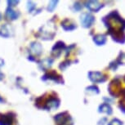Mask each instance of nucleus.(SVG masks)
I'll list each match as a JSON object with an SVG mask.
<instances>
[{
	"instance_id": "obj_17",
	"label": "nucleus",
	"mask_w": 125,
	"mask_h": 125,
	"mask_svg": "<svg viewBox=\"0 0 125 125\" xmlns=\"http://www.w3.org/2000/svg\"><path fill=\"white\" fill-rule=\"evenodd\" d=\"M56 3H57V1H51L50 3H49V5L48 7V10L49 11H52L54 9L56 8Z\"/></svg>"
},
{
	"instance_id": "obj_22",
	"label": "nucleus",
	"mask_w": 125,
	"mask_h": 125,
	"mask_svg": "<svg viewBox=\"0 0 125 125\" xmlns=\"http://www.w3.org/2000/svg\"><path fill=\"white\" fill-rule=\"evenodd\" d=\"M19 3V1H8V3L9 4V6H15Z\"/></svg>"
},
{
	"instance_id": "obj_25",
	"label": "nucleus",
	"mask_w": 125,
	"mask_h": 125,
	"mask_svg": "<svg viewBox=\"0 0 125 125\" xmlns=\"http://www.w3.org/2000/svg\"><path fill=\"white\" fill-rule=\"evenodd\" d=\"M3 98H1V97H0V102H3Z\"/></svg>"
},
{
	"instance_id": "obj_14",
	"label": "nucleus",
	"mask_w": 125,
	"mask_h": 125,
	"mask_svg": "<svg viewBox=\"0 0 125 125\" xmlns=\"http://www.w3.org/2000/svg\"><path fill=\"white\" fill-rule=\"evenodd\" d=\"M31 50L35 55H40L42 52V46L39 43H31Z\"/></svg>"
},
{
	"instance_id": "obj_5",
	"label": "nucleus",
	"mask_w": 125,
	"mask_h": 125,
	"mask_svg": "<svg viewBox=\"0 0 125 125\" xmlns=\"http://www.w3.org/2000/svg\"><path fill=\"white\" fill-rule=\"evenodd\" d=\"M85 7L92 11L97 12L99 10H101L103 8V5L97 1H89L85 3Z\"/></svg>"
},
{
	"instance_id": "obj_3",
	"label": "nucleus",
	"mask_w": 125,
	"mask_h": 125,
	"mask_svg": "<svg viewBox=\"0 0 125 125\" xmlns=\"http://www.w3.org/2000/svg\"><path fill=\"white\" fill-rule=\"evenodd\" d=\"M109 92L112 96H115L121 94V91H120V81L118 79H114L110 83L109 86Z\"/></svg>"
},
{
	"instance_id": "obj_11",
	"label": "nucleus",
	"mask_w": 125,
	"mask_h": 125,
	"mask_svg": "<svg viewBox=\"0 0 125 125\" xmlns=\"http://www.w3.org/2000/svg\"><path fill=\"white\" fill-rule=\"evenodd\" d=\"M93 41L98 46L104 45L105 43V42H106V37L103 34H97L96 36H94Z\"/></svg>"
},
{
	"instance_id": "obj_13",
	"label": "nucleus",
	"mask_w": 125,
	"mask_h": 125,
	"mask_svg": "<svg viewBox=\"0 0 125 125\" xmlns=\"http://www.w3.org/2000/svg\"><path fill=\"white\" fill-rule=\"evenodd\" d=\"M98 111L100 113H106L108 115H111L112 114V108L110 107V105H108L107 103H104L99 106Z\"/></svg>"
},
{
	"instance_id": "obj_20",
	"label": "nucleus",
	"mask_w": 125,
	"mask_h": 125,
	"mask_svg": "<svg viewBox=\"0 0 125 125\" xmlns=\"http://www.w3.org/2000/svg\"><path fill=\"white\" fill-rule=\"evenodd\" d=\"M70 61H65V62H63V63H61V65H60V69L61 70H65V68H66L68 65H70Z\"/></svg>"
},
{
	"instance_id": "obj_7",
	"label": "nucleus",
	"mask_w": 125,
	"mask_h": 125,
	"mask_svg": "<svg viewBox=\"0 0 125 125\" xmlns=\"http://www.w3.org/2000/svg\"><path fill=\"white\" fill-rule=\"evenodd\" d=\"M43 80H47V79H51V80H53L56 83H61L62 82V79L60 75H58L55 71H52L50 73H48L46 74L43 77Z\"/></svg>"
},
{
	"instance_id": "obj_6",
	"label": "nucleus",
	"mask_w": 125,
	"mask_h": 125,
	"mask_svg": "<svg viewBox=\"0 0 125 125\" xmlns=\"http://www.w3.org/2000/svg\"><path fill=\"white\" fill-rule=\"evenodd\" d=\"M59 105H60V101H59L56 97H52L49 99L48 101H47L44 108H45V109H48V110L57 109L59 107Z\"/></svg>"
},
{
	"instance_id": "obj_10",
	"label": "nucleus",
	"mask_w": 125,
	"mask_h": 125,
	"mask_svg": "<svg viewBox=\"0 0 125 125\" xmlns=\"http://www.w3.org/2000/svg\"><path fill=\"white\" fill-rule=\"evenodd\" d=\"M61 26L63 27V29L65 30H69V31L76 29V25H75V24H74L71 21L68 20V19L65 20L64 21L61 23Z\"/></svg>"
},
{
	"instance_id": "obj_21",
	"label": "nucleus",
	"mask_w": 125,
	"mask_h": 125,
	"mask_svg": "<svg viewBox=\"0 0 125 125\" xmlns=\"http://www.w3.org/2000/svg\"><path fill=\"white\" fill-rule=\"evenodd\" d=\"M34 8H35V5L32 3V2H28V10H29L30 12L34 10Z\"/></svg>"
},
{
	"instance_id": "obj_15",
	"label": "nucleus",
	"mask_w": 125,
	"mask_h": 125,
	"mask_svg": "<svg viewBox=\"0 0 125 125\" xmlns=\"http://www.w3.org/2000/svg\"><path fill=\"white\" fill-rule=\"evenodd\" d=\"M62 48H65V43L62 42H58L52 48V53L59 52V54H61V51L62 50Z\"/></svg>"
},
{
	"instance_id": "obj_24",
	"label": "nucleus",
	"mask_w": 125,
	"mask_h": 125,
	"mask_svg": "<svg viewBox=\"0 0 125 125\" xmlns=\"http://www.w3.org/2000/svg\"><path fill=\"white\" fill-rule=\"evenodd\" d=\"M3 76H4V75H3V74H2L1 72H0V80H2V79H3Z\"/></svg>"
},
{
	"instance_id": "obj_1",
	"label": "nucleus",
	"mask_w": 125,
	"mask_h": 125,
	"mask_svg": "<svg viewBox=\"0 0 125 125\" xmlns=\"http://www.w3.org/2000/svg\"><path fill=\"white\" fill-rule=\"evenodd\" d=\"M105 25L109 29V34L112 36V39L117 43H124L125 42V20H124L119 13L112 11L106 17L103 19Z\"/></svg>"
},
{
	"instance_id": "obj_19",
	"label": "nucleus",
	"mask_w": 125,
	"mask_h": 125,
	"mask_svg": "<svg viewBox=\"0 0 125 125\" xmlns=\"http://www.w3.org/2000/svg\"><path fill=\"white\" fill-rule=\"evenodd\" d=\"M108 125H123V122L118 119H114L108 124Z\"/></svg>"
},
{
	"instance_id": "obj_9",
	"label": "nucleus",
	"mask_w": 125,
	"mask_h": 125,
	"mask_svg": "<svg viewBox=\"0 0 125 125\" xmlns=\"http://www.w3.org/2000/svg\"><path fill=\"white\" fill-rule=\"evenodd\" d=\"M19 16H20V13H19L18 11L12 10L11 8H8L7 9L6 16L8 17V19H9V20H11V21L16 20V19H17L19 17Z\"/></svg>"
},
{
	"instance_id": "obj_16",
	"label": "nucleus",
	"mask_w": 125,
	"mask_h": 125,
	"mask_svg": "<svg viewBox=\"0 0 125 125\" xmlns=\"http://www.w3.org/2000/svg\"><path fill=\"white\" fill-rule=\"evenodd\" d=\"M0 35L3 37H6V38L10 36V32H9L7 25H3V26L1 27V30H0Z\"/></svg>"
},
{
	"instance_id": "obj_2",
	"label": "nucleus",
	"mask_w": 125,
	"mask_h": 125,
	"mask_svg": "<svg viewBox=\"0 0 125 125\" xmlns=\"http://www.w3.org/2000/svg\"><path fill=\"white\" fill-rule=\"evenodd\" d=\"M95 21V17L90 13H83L81 16V23L84 28H89Z\"/></svg>"
},
{
	"instance_id": "obj_18",
	"label": "nucleus",
	"mask_w": 125,
	"mask_h": 125,
	"mask_svg": "<svg viewBox=\"0 0 125 125\" xmlns=\"http://www.w3.org/2000/svg\"><path fill=\"white\" fill-rule=\"evenodd\" d=\"M87 92H93V93L97 94L99 93V89L96 86H90L88 88H87Z\"/></svg>"
},
{
	"instance_id": "obj_8",
	"label": "nucleus",
	"mask_w": 125,
	"mask_h": 125,
	"mask_svg": "<svg viewBox=\"0 0 125 125\" xmlns=\"http://www.w3.org/2000/svg\"><path fill=\"white\" fill-rule=\"evenodd\" d=\"M12 123V116L10 115H0V125H11Z\"/></svg>"
},
{
	"instance_id": "obj_23",
	"label": "nucleus",
	"mask_w": 125,
	"mask_h": 125,
	"mask_svg": "<svg viewBox=\"0 0 125 125\" xmlns=\"http://www.w3.org/2000/svg\"><path fill=\"white\" fill-rule=\"evenodd\" d=\"M119 108H120V110H121V111L125 113V105H119Z\"/></svg>"
},
{
	"instance_id": "obj_26",
	"label": "nucleus",
	"mask_w": 125,
	"mask_h": 125,
	"mask_svg": "<svg viewBox=\"0 0 125 125\" xmlns=\"http://www.w3.org/2000/svg\"><path fill=\"white\" fill-rule=\"evenodd\" d=\"M0 19H1V14H0Z\"/></svg>"
},
{
	"instance_id": "obj_12",
	"label": "nucleus",
	"mask_w": 125,
	"mask_h": 125,
	"mask_svg": "<svg viewBox=\"0 0 125 125\" xmlns=\"http://www.w3.org/2000/svg\"><path fill=\"white\" fill-rule=\"evenodd\" d=\"M52 62H53V59H52V58L44 59L43 61H42L41 62L39 63V66L42 70H48L51 67Z\"/></svg>"
},
{
	"instance_id": "obj_4",
	"label": "nucleus",
	"mask_w": 125,
	"mask_h": 125,
	"mask_svg": "<svg viewBox=\"0 0 125 125\" xmlns=\"http://www.w3.org/2000/svg\"><path fill=\"white\" fill-rule=\"evenodd\" d=\"M88 78L93 83H102L105 81V77L100 72H89Z\"/></svg>"
}]
</instances>
